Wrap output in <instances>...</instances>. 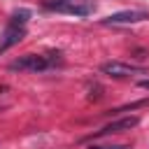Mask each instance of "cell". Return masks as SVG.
<instances>
[{
  "label": "cell",
  "mask_w": 149,
  "mask_h": 149,
  "mask_svg": "<svg viewBox=\"0 0 149 149\" xmlns=\"http://www.w3.org/2000/svg\"><path fill=\"white\" fill-rule=\"evenodd\" d=\"M140 86H142V88H147V91H149V79H140Z\"/></svg>",
  "instance_id": "ba28073f"
},
{
  "label": "cell",
  "mask_w": 149,
  "mask_h": 149,
  "mask_svg": "<svg viewBox=\"0 0 149 149\" xmlns=\"http://www.w3.org/2000/svg\"><path fill=\"white\" fill-rule=\"evenodd\" d=\"M44 7L49 12H61V14H74V16H88L95 9L93 0H47Z\"/></svg>",
  "instance_id": "7a4b0ae2"
},
{
  "label": "cell",
  "mask_w": 149,
  "mask_h": 149,
  "mask_svg": "<svg viewBox=\"0 0 149 149\" xmlns=\"http://www.w3.org/2000/svg\"><path fill=\"white\" fill-rule=\"evenodd\" d=\"M61 61V54H26L16 61L9 63V70L14 72H44L51 65H56Z\"/></svg>",
  "instance_id": "6da1fadb"
},
{
  "label": "cell",
  "mask_w": 149,
  "mask_h": 149,
  "mask_svg": "<svg viewBox=\"0 0 149 149\" xmlns=\"http://www.w3.org/2000/svg\"><path fill=\"white\" fill-rule=\"evenodd\" d=\"M5 91H7V86H5V84H0V93H5Z\"/></svg>",
  "instance_id": "30bf717a"
},
{
  "label": "cell",
  "mask_w": 149,
  "mask_h": 149,
  "mask_svg": "<svg viewBox=\"0 0 149 149\" xmlns=\"http://www.w3.org/2000/svg\"><path fill=\"white\" fill-rule=\"evenodd\" d=\"M88 149H105V147H88Z\"/></svg>",
  "instance_id": "8fae6325"
},
{
  "label": "cell",
  "mask_w": 149,
  "mask_h": 149,
  "mask_svg": "<svg viewBox=\"0 0 149 149\" xmlns=\"http://www.w3.org/2000/svg\"><path fill=\"white\" fill-rule=\"evenodd\" d=\"M147 19H149V12H144V9H123V12H116V14L100 19V23L102 26H123V23H140Z\"/></svg>",
  "instance_id": "3957f363"
},
{
  "label": "cell",
  "mask_w": 149,
  "mask_h": 149,
  "mask_svg": "<svg viewBox=\"0 0 149 149\" xmlns=\"http://www.w3.org/2000/svg\"><path fill=\"white\" fill-rule=\"evenodd\" d=\"M23 37H26V26H19V23L9 21L7 28H5V33H2V37H0V54L7 51V49H12L14 44H19Z\"/></svg>",
  "instance_id": "8992f818"
},
{
  "label": "cell",
  "mask_w": 149,
  "mask_h": 149,
  "mask_svg": "<svg viewBox=\"0 0 149 149\" xmlns=\"http://www.w3.org/2000/svg\"><path fill=\"white\" fill-rule=\"evenodd\" d=\"M100 72L107 74V77H133V74H144L147 70L140 68V65H130V63H121V61H109V63H102L100 65Z\"/></svg>",
  "instance_id": "277c9868"
},
{
  "label": "cell",
  "mask_w": 149,
  "mask_h": 149,
  "mask_svg": "<svg viewBox=\"0 0 149 149\" xmlns=\"http://www.w3.org/2000/svg\"><path fill=\"white\" fill-rule=\"evenodd\" d=\"M140 123V116H123V119H116V121H109L107 126H102L100 130H95L91 137H102V135H114V133H126V130H133L135 126Z\"/></svg>",
  "instance_id": "5b68a950"
},
{
  "label": "cell",
  "mask_w": 149,
  "mask_h": 149,
  "mask_svg": "<svg viewBox=\"0 0 149 149\" xmlns=\"http://www.w3.org/2000/svg\"><path fill=\"white\" fill-rule=\"evenodd\" d=\"M105 149H130V147H123V144H116V147H105Z\"/></svg>",
  "instance_id": "9c48e42d"
},
{
  "label": "cell",
  "mask_w": 149,
  "mask_h": 149,
  "mask_svg": "<svg viewBox=\"0 0 149 149\" xmlns=\"http://www.w3.org/2000/svg\"><path fill=\"white\" fill-rule=\"evenodd\" d=\"M28 16H30V12L28 9H19V12H14L12 14V23H19V26H26V21H28Z\"/></svg>",
  "instance_id": "52a82bcc"
}]
</instances>
